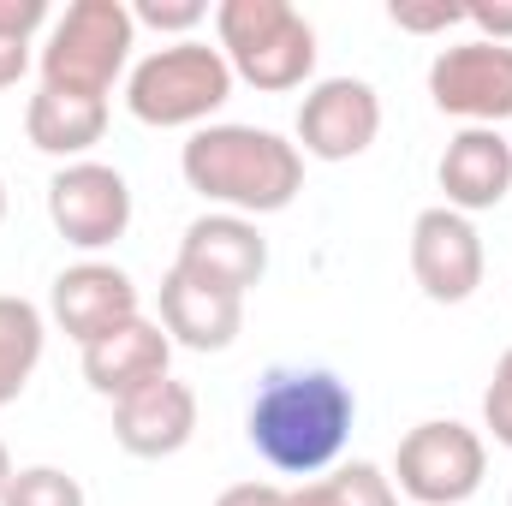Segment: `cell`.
Segmentation results:
<instances>
[{
	"mask_svg": "<svg viewBox=\"0 0 512 506\" xmlns=\"http://www.w3.org/2000/svg\"><path fill=\"white\" fill-rule=\"evenodd\" d=\"M465 24L477 30V42H507L512 48V0H477V6H465Z\"/></svg>",
	"mask_w": 512,
	"mask_h": 506,
	"instance_id": "obj_25",
	"label": "cell"
},
{
	"mask_svg": "<svg viewBox=\"0 0 512 506\" xmlns=\"http://www.w3.org/2000/svg\"><path fill=\"white\" fill-rule=\"evenodd\" d=\"M358 423V393L352 381L322 370V364H274L256 381L245 435L256 459L274 465L280 477H322Z\"/></svg>",
	"mask_w": 512,
	"mask_h": 506,
	"instance_id": "obj_1",
	"label": "cell"
},
{
	"mask_svg": "<svg viewBox=\"0 0 512 506\" xmlns=\"http://www.w3.org/2000/svg\"><path fill=\"white\" fill-rule=\"evenodd\" d=\"M0 506H90V501H84V483L72 471H60V465H24V471H12Z\"/></svg>",
	"mask_w": 512,
	"mask_h": 506,
	"instance_id": "obj_20",
	"label": "cell"
},
{
	"mask_svg": "<svg viewBox=\"0 0 512 506\" xmlns=\"http://www.w3.org/2000/svg\"><path fill=\"white\" fill-rule=\"evenodd\" d=\"M298 155L310 161H358L382 137V96L364 78H322L298 102Z\"/></svg>",
	"mask_w": 512,
	"mask_h": 506,
	"instance_id": "obj_9",
	"label": "cell"
},
{
	"mask_svg": "<svg viewBox=\"0 0 512 506\" xmlns=\"http://www.w3.org/2000/svg\"><path fill=\"white\" fill-rule=\"evenodd\" d=\"M203 18H209L203 0H137V6H131V24H149V30L179 36V42H191V30H197Z\"/></svg>",
	"mask_w": 512,
	"mask_h": 506,
	"instance_id": "obj_21",
	"label": "cell"
},
{
	"mask_svg": "<svg viewBox=\"0 0 512 506\" xmlns=\"http://www.w3.org/2000/svg\"><path fill=\"white\" fill-rule=\"evenodd\" d=\"M286 506H399V489L382 465L370 459H352L328 477H310L298 489H286Z\"/></svg>",
	"mask_w": 512,
	"mask_h": 506,
	"instance_id": "obj_19",
	"label": "cell"
},
{
	"mask_svg": "<svg viewBox=\"0 0 512 506\" xmlns=\"http://www.w3.org/2000/svg\"><path fill=\"white\" fill-rule=\"evenodd\" d=\"M429 102L465 126L512 120V48L507 42H453L429 60Z\"/></svg>",
	"mask_w": 512,
	"mask_h": 506,
	"instance_id": "obj_8",
	"label": "cell"
},
{
	"mask_svg": "<svg viewBox=\"0 0 512 506\" xmlns=\"http://www.w3.org/2000/svg\"><path fill=\"white\" fill-rule=\"evenodd\" d=\"M48 316H54V328H60L66 340H78V352H84L90 340L114 334L120 322L143 316V310H137V286H131L126 268H114V262H102V256H84V262H72V268L54 274V286H48Z\"/></svg>",
	"mask_w": 512,
	"mask_h": 506,
	"instance_id": "obj_11",
	"label": "cell"
},
{
	"mask_svg": "<svg viewBox=\"0 0 512 506\" xmlns=\"http://www.w3.org/2000/svg\"><path fill=\"white\" fill-rule=\"evenodd\" d=\"M48 221L72 251H108L131 227V185L108 161H66L48 179Z\"/></svg>",
	"mask_w": 512,
	"mask_h": 506,
	"instance_id": "obj_7",
	"label": "cell"
},
{
	"mask_svg": "<svg viewBox=\"0 0 512 506\" xmlns=\"http://www.w3.org/2000/svg\"><path fill=\"white\" fill-rule=\"evenodd\" d=\"M387 24H393V30H411V36H447L453 24H465V6H453V0H429V6L393 0V6H387Z\"/></svg>",
	"mask_w": 512,
	"mask_h": 506,
	"instance_id": "obj_22",
	"label": "cell"
},
{
	"mask_svg": "<svg viewBox=\"0 0 512 506\" xmlns=\"http://www.w3.org/2000/svg\"><path fill=\"white\" fill-rule=\"evenodd\" d=\"M179 173L197 197H209L245 221L292 209V197L304 191L298 143L268 126H233V120L191 131V143L179 149Z\"/></svg>",
	"mask_w": 512,
	"mask_h": 506,
	"instance_id": "obj_2",
	"label": "cell"
},
{
	"mask_svg": "<svg viewBox=\"0 0 512 506\" xmlns=\"http://www.w3.org/2000/svg\"><path fill=\"white\" fill-rule=\"evenodd\" d=\"M108 131V102L96 96H72V90H36L24 102V137L30 149L54 155V161H90V149Z\"/></svg>",
	"mask_w": 512,
	"mask_h": 506,
	"instance_id": "obj_17",
	"label": "cell"
},
{
	"mask_svg": "<svg viewBox=\"0 0 512 506\" xmlns=\"http://www.w3.org/2000/svg\"><path fill=\"white\" fill-rule=\"evenodd\" d=\"M0 227H6V179H0Z\"/></svg>",
	"mask_w": 512,
	"mask_h": 506,
	"instance_id": "obj_29",
	"label": "cell"
},
{
	"mask_svg": "<svg viewBox=\"0 0 512 506\" xmlns=\"http://www.w3.org/2000/svg\"><path fill=\"white\" fill-rule=\"evenodd\" d=\"M173 268L191 274V280H203V286H221V292L245 298L256 280L268 274V239L256 233V221L215 209V215H197L185 227Z\"/></svg>",
	"mask_w": 512,
	"mask_h": 506,
	"instance_id": "obj_12",
	"label": "cell"
},
{
	"mask_svg": "<svg viewBox=\"0 0 512 506\" xmlns=\"http://www.w3.org/2000/svg\"><path fill=\"white\" fill-rule=\"evenodd\" d=\"M197 435V387L179 376L155 381L114 405V441L131 459H173Z\"/></svg>",
	"mask_w": 512,
	"mask_h": 506,
	"instance_id": "obj_14",
	"label": "cell"
},
{
	"mask_svg": "<svg viewBox=\"0 0 512 506\" xmlns=\"http://www.w3.org/2000/svg\"><path fill=\"white\" fill-rule=\"evenodd\" d=\"M24 72H30V42H6L0 36V90H12Z\"/></svg>",
	"mask_w": 512,
	"mask_h": 506,
	"instance_id": "obj_27",
	"label": "cell"
},
{
	"mask_svg": "<svg viewBox=\"0 0 512 506\" xmlns=\"http://www.w3.org/2000/svg\"><path fill=\"white\" fill-rule=\"evenodd\" d=\"M233 66L221 48L209 42H167L155 54H143L137 66L126 72V108L137 126H155V131H203L227 102H233Z\"/></svg>",
	"mask_w": 512,
	"mask_h": 506,
	"instance_id": "obj_4",
	"label": "cell"
},
{
	"mask_svg": "<svg viewBox=\"0 0 512 506\" xmlns=\"http://www.w3.org/2000/svg\"><path fill=\"white\" fill-rule=\"evenodd\" d=\"M489 477V447L459 417H429L405 429L393 453V489L417 506H465Z\"/></svg>",
	"mask_w": 512,
	"mask_h": 506,
	"instance_id": "obj_6",
	"label": "cell"
},
{
	"mask_svg": "<svg viewBox=\"0 0 512 506\" xmlns=\"http://www.w3.org/2000/svg\"><path fill=\"white\" fill-rule=\"evenodd\" d=\"M483 274H489V256H483V233L471 227V215L435 203L411 221V280L423 286L429 304L477 298Z\"/></svg>",
	"mask_w": 512,
	"mask_h": 506,
	"instance_id": "obj_10",
	"label": "cell"
},
{
	"mask_svg": "<svg viewBox=\"0 0 512 506\" xmlns=\"http://www.w3.org/2000/svg\"><path fill=\"white\" fill-rule=\"evenodd\" d=\"M42 346H48L42 310L18 292H0V405H18V393L42 364Z\"/></svg>",
	"mask_w": 512,
	"mask_h": 506,
	"instance_id": "obj_18",
	"label": "cell"
},
{
	"mask_svg": "<svg viewBox=\"0 0 512 506\" xmlns=\"http://www.w3.org/2000/svg\"><path fill=\"white\" fill-rule=\"evenodd\" d=\"M6 483H12V459H6V447H0V495H6Z\"/></svg>",
	"mask_w": 512,
	"mask_h": 506,
	"instance_id": "obj_28",
	"label": "cell"
},
{
	"mask_svg": "<svg viewBox=\"0 0 512 506\" xmlns=\"http://www.w3.org/2000/svg\"><path fill=\"white\" fill-rule=\"evenodd\" d=\"M131 48H137V24H131L126 0H72L48 24V42H42L36 66H42L48 90L108 102L114 84L131 72Z\"/></svg>",
	"mask_w": 512,
	"mask_h": 506,
	"instance_id": "obj_5",
	"label": "cell"
},
{
	"mask_svg": "<svg viewBox=\"0 0 512 506\" xmlns=\"http://www.w3.org/2000/svg\"><path fill=\"white\" fill-rule=\"evenodd\" d=\"M483 429L495 435V447H512V346L501 352L495 376L483 387Z\"/></svg>",
	"mask_w": 512,
	"mask_h": 506,
	"instance_id": "obj_23",
	"label": "cell"
},
{
	"mask_svg": "<svg viewBox=\"0 0 512 506\" xmlns=\"http://www.w3.org/2000/svg\"><path fill=\"white\" fill-rule=\"evenodd\" d=\"M435 179H441V191H447V209H459V215L501 209L507 191H512V143L495 126L453 131L447 149H441Z\"/></svg>",
	"mask_w": 512,
	"mask_h": 506,
	"instance_id": "obj_15",
	"label": "cell"
},
{
	"mask_svg": "<svg viewBox=\"0 0 512 506\" xmlns=\"http://www.w3.org/2000/svg\"><path fill=\"white\" fill-rule=\"evenodd\" d=\"M215 48L227 54L233 78L262 96H286L316 72V24L292 0H221Z\"/></svg>",
	"mask_w": 512,
	"mask_h": 506,
	"instance_id": "obj_3",
	"label": "cell"
},
{
	"mask_svg": "<svg viewBox=\"0 0 512 506\" xmlns=\"http://www.w3.org/2000/svg\"><path fill=\"white\" fill-rule=\"evenodd\" d=\"M54 12L48 0H0V36L6 42H36V30H48Z\"/></svg>",
	"mask_w": 512,
	"mask_h": 506,
	"instance_id": "obj_24",
	"label": "cell"
},
{
	"mask_svg": "<svg viewBox=\"0 0 512 506\" xmlns=\"http://www.w3.org/2000/svg\"><path fill=\"white\" fill-rule=\"evenodd\" d=\"M215 506H286V489L280 483H233L215 495Z\"/></svg>",
	"mask_w": 512,
	"mask_h": 506,
	"instance_id": "obj_26",
	"label": "cell"
},
{
	"mask_svg": "<svg viewBox=\"0 0 512 506\" xmlns=\"http://www.w3.org/2000/svg\"><path fill=\"white\" fill-rule=\"evenodd\" d=\"M507 506H512V495H507Z\"/></svg>",
	"mask_w": 512,
	"mask_h": 506,
	"instance_id": "obj_30",
	"label": "cell"
},
{
	"mask_svg": "<svg viewBox=\"0 0 512 506\" xmlns=\"http://www.w3.org/2000/svg\"><path fill=\"white\" fill-rule=\"evenodd\" d=\"M161 328L185 352H227L239 340V328H245V298L167 268L161 274Z\"/></svg>",
	"mask_w": 512,
	"mask_h": 506,
	"instance_id": "obj_16",
	"label": "cell"
},
{
	"mask_svg": "<svg viewBox=\"0 0 512 506\" xmlns=\"http://www.w3.org/2000/svg\"><path fill=\"white\" fill-rule=\"evenodd\" d=\"M167 376H173V340L149 316H131L114 334H102V340L84 346V381L102 399H114V405L131 399V393H143V387H155V381H167Z\"/></svg>",
	"mask_w": 512,
	"mask_h": 506,
	"instance_id": "obj_13",
	"label": "cell"
}]
</instances>
